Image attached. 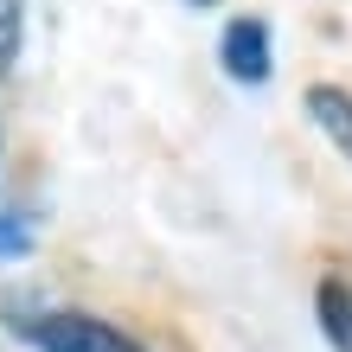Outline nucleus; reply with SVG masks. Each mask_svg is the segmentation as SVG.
Masks as SVG:
<instances>
[{
	"instance_id": "obj_1",
	"label": "nucleus",
	"mask_w": 352,
	"mask_h": 352,
	"mask_svg": "<svg viewBox=\"0 0 352 352\" xmlns=\"http://www.w3.org/2000/svg\"><path fill=\"white\" fill-rule=\"evenodd\" d=\"M19 333L38 352H141L129 333H116L90 314H32V320H19Z\"/></svg>"
},
{
	"instance_id": "obj_2",
	"label": "nucleus",
	"mask_w": 352,
	"mask_h": 352,
	"mask_svg": "<svg viewBox=\"0 0 352 352\" xmlns=\"http://www.w3.org/2000/svg\"><path fill=\"white\" fill-rule=\"evenodd\" d=\"M224 71L237 84H269V26L263 19H237L224 32Z\"/></svg>"
},
{
	"instance_id": "obj_3",
	"label": "nucleus",
	"mask_w": 352,
	"mask_h": 352,
	"mask_svg": "<svg viewBox=\"0 0 352 352\" xmlns=\"http://www.w3.org/2000/svg\"><path fill=\"white\" fill-rule=\"evenodd\" d=\"M307 109H314V122L340 141V154L352 160V96L333 90V84H314V90H307Z\"/></svg>"
},
{
	"instance_id": "obj_4",
	"label": "nucleus",
	"mask_w": 352,
	"mask_h": 352,
	"mask_svg": "<svg viewBox=\"0 0 352 352\" xmlns=\"http://www.w3.org/2000/svg\"><path fill=\"white\" fill-rule=\"evenodd\" d=\"M320 327H327V340L340 352H352V288L333 282V276L320 282Z\"/></svg>"
},
{
	"instance_id": "obj_5",
	"label": "nucleus",
	"mask_w": 352,
	"mask_h": 352,
	"mask_svg": "<svg viewBox=\"0 0 352 352\" xmlns=\"http://www.w3.org/2000/svg\"><path fill=\"white\" fill-rule=\"evenodd\" d=\"M19 58V0H0V77L13 71Z\"/></svg>"
},
{
	"instance_id": "obj_6",
	"label": "nucleus",
	"mask_w": 352,
	"mask_h": 352,
	"mask_svg": "<svg viewBox=\"0 0 352 352\" xmlns=\"http://www.w3.org/2000/svg\"><path fill=\"white\" fill-rule=\"evenodd\" d=\"M32 250V224L19 212H0V256H26Z\"/></svg>"
}]
</instances>
